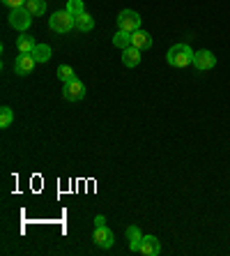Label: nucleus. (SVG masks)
<instances>
[{
	"mask_svg": "<svg viewBox=\"0 0 230 256\" xmlns=\"http://www.w3.org/2000/svg\"><path fill=\"white\" fill-rule=\"evenodd\" d=\"M194 56H196V51L189 44H175V46L168 48L166 60L173 67H187V65H194Z\"/></svg>",
	"mask_w": 230,
	"mask_h": 256,
	"instance_id": "obj_1",
	"label": "nucleus"
},
{
	"mask_svg": "<svg viewBox=\"0 0 230 256\" xmlns=\"http://www.w3.org/2000/svg\"><path fill=\"white\" fill-rule=\"evenodd\" d=\"M48 28L53 30V32L65 35V32H69V30L76 28V21H74V16H71V14L65 10V12L51 14V18H48Z\"/></svg>",
	"mask_w": 230,
	"mask_h": 256,
	"instance_id": "obj_2",
	"label": "nucleus"
},
{
	"mask_svg": "<svg viewBox=\"0 0 230 256\" xmlns=\"http://www.w3.org/2000/svg\"><path fill=\"white\" fill-rule=\"evenodd\" d=\"M30 24H32V14L28 12V7H16V10L9 12V26H12V28L25 32V30L30 28Z\"/></svg>",
	"mask_w": 230,
	"mask_h": 256,
	"instance_id": "obj_3",
	"label": "nucleus"
},
{
	"mask_svg": "<svg viewBox=\"0 0 230 256\" xmlns=\"http://www.w3.org/2000/svg\"><path fill=\"white\" fill-rule=\"evenodd\" d=\"M118 26H120V30L136 32V30H141V16H138V12H134V10H122V12L118 14Z\"/></svg>",
	"mask_w": 230,
	"mask_h": 256,
	"instance_id": "obj_4",
	"label": "nucleus"
},
{
	"mask_svg": "<svg viewBox=\"0 0 230 256\" xmlns=\"http://www.w3.org/2000/svg\"><path fill=\"white\" fill-rule=\"evenodd\" d=\"M62 97H65L67 102H78L85 97V86H83V81H78V78H71V81H67L65 88H62Z\"/></svg>",
	"mask_w": 230,
	"mask_h": 256,
	"instance_id": "obj_5",
	"label": "nucleus"
},
{
	"mask_svg": "<svg viewBox=\"0 0 230 256\" xmlns=\"http://www.w3.org/2000/svg\"><path fill=\"white\" fill-rule=\"evenodd\" d=\"M92 240L99 244L101 250H111L115 238H113V231L108 226H95V233H92Z\"/></svg>",
	"mask_w": 230,
	"mask_h": 256,
	"instance_id": "obj_6",
	"label": "nucleus"
},
{
	"mask_svg": "<svg viewBox=\"0 0 230 256\" xmlns=\"http://www.w3.org/2000/svg\"><path fill=\"white\" fill-rule=\"evenodd\" d=\"M217 65V58H214L212 51H207V48H203V51H198V54L194 56V67L201 72H207L212 70V67Z\"/></svg>",
	"mask_w": 230,
	"mask_h": 256,
	"instance_id": "obj_7",
	"label": "nucleus"
},
{
	"mask_svg": "<svg viewBox=\"0 0 230 256\" xmlns=\"http://www.w3.org/2000/svg\"><path fill=\"white\" fill-rule=\"evenodd\" d=\"M35 65H37V60L32 58V54H21L14 60V72L21 74V76H25V74H30V72L35 70Z\"/></svg>",
	"mask_w": 230,
	"mask_h": 256,
	"instance_id": "obj_8",
	"label": "nucleus"
},
{
	"mask_svg": "<svg viewBox=\"0 0 230 256\" xmlns=\"http://www.w3.org/2000/svg\"><path fill=\"white\" fill-rule=\"evenodd\" d=\"M141 252L143 256H159L161 254V242L154 236H143V242H141Z\"/></svg>",
	"mask_w": 230,
	"mask_h": 256,
	"instance_id": "obj_9",
	"label": "nucleus"
},
{
	"mask_svg": "<svg viewBox=\"0 0 230 256\" xmlns=\"http://www.w3.org/2000/svg\"><path fill=\"white\" fill-rule=\"evenodd\" d=\"M131 46L141 48V51H148V48L152 46V37H150V32H145V30H136V32H131Z\"/></svg>",
	"mask_w": 230,
	"mask_h": 256,
	"instance_id": "obj_10",
	"label": "nucleus"
},
{
	"mask_svg": "<svg viewBox=\"0 0 230 256\" xmlns=\"http://www.w3.org/2000/svg\"><path fill=\"white\" fill-rule=\"evenodd\" d=\"M141 48H136V46H129V48H124L122 51V62L124 67H138L141 65Z\"/></svg>",
	"mask_w": 230,
	"mask_h": 256,
	"instance_id": "obj_11",
	"label": "nucleus"
},
{
	"mask_svg": "<svg viewBox=\"0 0 230 256\" xmlns=\"http://www.w3.org/2000/svg\"><path fill=\"white\" fill-rule=\"evenodd\" d=\"M37 46V42L32 40V35H28V32H21V37L16 40V48L18 54H32Z\"/></svg>",
	"mask_w": 230,
	"mask_h": 256,
	"instance_id": "obj_12",
	"label": "nucleus"
},
{
	"mask_svg": "<svg viewBox=\"0 0 230 256\" xmlns=\"http://www.w3.org/2000/svg\"><path fill=\"white\" fill-rule=\"evenodd\" d=\"M127 240H129V250L131 252H138L141 250V242H143V233L138 226H129L127 228Z\"/></svg>",
	"mask_w": 230,
	"mask_h": 256,
	"instance_id": "obj_13",
	"label": "nucleus"
},
{
	"mask_svg": "<svg viewBox=\"0 0 230 256\" xmlns=\"http://www.w3.org/2000/svg\"><path fill=\"white\" fill-rule=\"evenodd\" d=\"M74 21H76V30H81V32H90V30L95 28V18L90 16L88 12L78 14V16H74Z\"/></svg>",
	"mask_w": 230,
	"mask_h": 256,
	"instance_id": "obj_14",
	"label": "nucleus"
},
{
	"mask_svg": "<svg viewBox=\"0 0 230 256\" xmlns=\"http://www.w3.org/2000/svg\"><path fill=\"white\" fill-rule=\"evenodd\" d=\"M113 44H115V46L118 48H129L131 46V32H127V30H118V32H115V37H113Z\"/></svg>",
	"mask_w": 230,
	"mask_h": 256,
	"instance_id": "obj_15",
	"label": "nucleus"
},
{
	"mask_svg": "<svg viewBox=\"0 0 230 256\" xmlns=\"http://www.w3.org/2000/svg\"><path fill=\"white\" fill-rule=\"evenodd\" d=\"M32 58H35L37 62H46V60L51 58V46H48V44H37L35 51H32Z\"/></svg>",
	"mask_w": 230,
	"mask_h": 256,
	"instance_id": "obj_16",
	"label": "nucleus"
},
{
	"mask_svg": "<svg viewBox=\"0 0 230 256\" xmlns=\"http://www.w3.org/2000/svg\"><path fill=\"white\" fill-rule=\"evenodd\" d=\"M25 7H28V12L32 14V16H41V14L46 12V2H44V0H28Z\"/></svg>",
	"mask_w": 230,
	"mask_h": 256,
	"instance_id": "obj_17",
	"label": "nucleus"
},
{
	"mask_svg": "<svg viewBox=\"0 0 230 256\" xmlns=\"http://www.w3.org/2000/svg\"><path fill=\"white\" fill-rule=\"evenodd\" d=\"M14 120V111L9 106H2L0 108V127H9Z\"/></svg>",
	"mask_w": 230,
	"mask_h": 256,
	"instance_id": "obj_18",
	"label": "nucleus"
},
{
	"mask_svg": "<svg viewBox=\"0 0 230 256\" xmlns=\"http://www.w3.org/2000/svg\"><path fill=\"white\" fill-rule=\"evenodd\" d=\"M67 12H69L71 16H78V14H83V12H85L83 0H69V2H67Z\"/></svg>",
	"mask_w": 230,
	"mask_h": 256,
	"instance_id": "obj_19",
	"label": "nucleus"
},
{
	"mask_svg": "<svg viewBox=\"0 0 230 256\" xmlns=\"http://www.w3.org/2000/svg\"><path fill=\"white\" fill-rule=\"evenodd\" d=\"M58 76L62 84H67V81H71V78H76V74H74V70H71L69 65H60L58 67Z\"/></svg>",
	"mask_w": 230,
	"mask_h": 256,
	"instance_id": "obj_20",
	"label": "nucleus"
},
{
	"mask_svg": "<svg viewBox=\"0 0 230 256\" xmlns=\"http://www.w3.org/2000/svg\"><path fill=\"white\" fill-rule=\"evenodd\" d=\"M7 7H12V10H16V7H25V2L28 0H2Z\"/></svg>",
	"mask_w": 230,
	"mask_h": 256,
	"instance_id": "obj_21",
	"label": "nucleus"
},
{
	"mask_svg": "<svg viewBox=\"0 0 230 256\" xmlns=\"http://www.w3.org/2000/svg\"><path fill=\"white\" fill-rule=\"evenodd\" d=\"M95 226H106V217L104 214H97L95 217Z\"/></svg>",
	"mask_w": 230,
	"mask_h": 256,
	"instance_id": "obj_22",
	"label": "nucleus"
}]
</instances>
